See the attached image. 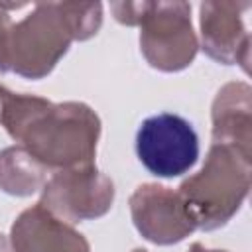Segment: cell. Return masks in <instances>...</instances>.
Wrapping results in <instances>:
<instances>
[{"label":"cell","mask_w":252,"mask_h":252,"mask_svg":"<svg viewBox=\"0 0 252 252\" xmlns=\"http://www.w3.org/2000/svg\"><path fill=\"white\" fill-rule=\"evenodd\" d=\"M10 244L14 252H91L89 240L73 224L57 219L39 203L16 217Z\"/></svg>","instance_id":"cell-9"},{"label":"cell","mask_w":252,"mask_h":252,"mask_svg":"<svg viewBox=\"0 0 252 252\" xmlns=\"http://www.w3.org/2000/svg\"><path fill=\"white\" fill-rule=\"evenodd\" d=\"M252 185V158L222 144H211L203 167L181 181L177 193L195 228L224 226L242 207Z\"/></svg>","instance_id":"cell-3"},{"label":"cell","mask_w":252,"mask_h":252,"mask_svg":"<svg viewBox=\"0 0 252 252\" xmlns=\"http://www.w3.org/2000/svg\"><path fill=\"white\" fill-rule=\"evenodd\" d=\"M47 167L24 146L0 150V189L14 197H30L47 181Z\"/></svg>","instance_id":"cell-11"},{"label":"cell","mask_w":252,"mask_h":252,"mask_svg":"<svg viewBox=\"0 0 252 252\" xmlns=\"http://www.w3.org/2000/svg\"><path fill=\"white\" fill-rule=\"evenodd\" d=\"M114 20L140 28V49L150 67L175 73L187 69L197 51L199 39L191 24L187 2H112Z\"/></svg>","instance_id":"cell-4"},{"label":"cell","mask_w":252,"mask_h":252,"mask_svg":"<svg viewBox=\"0 0 252 252\" xmlns=\"http://www.w3.org/2000/svg\"><path fill=\"white\" fill-rule=\"evenodd\" d=\"M0 252H8V242H6V236L0 232Z\"/></svg>","instance_id":"cell-13"},{"label":"cell","mask_w":252,"mask_h":252,"mask_svg":"<svg viewBox=\"0 0 252 252\" xmlns=\"http://www.w3.org/2000/svg\"><path fill=\"white\" fill-rule=\"evenodd\" d=\"M0 124L47 169L93 165L100 118L85 102H51L0 85Z\"/></svg>","instance_id":"cell-1"},{"label":"cell","mask_w":252,"mask_h":252,"mask_svg":"<svg viewBox=\"0 0 252 252\" xmlns=\"http://www.w3.org/2000/svg\"><path fill=\"white\" fill-rule=\"evenodd\" d=\"M24 4H2L0 2V73H6V49H8V37L12 30V16L8 10L22 8Z\"/></svg>","instance_id":"cell-12"},{"label":"cell","mask_w":252,"mask_h":252,"mask_svg":"<svg viewBox=\"0 0 252 252\" xmlns=\"http://www.w3.org/2000/svg\"><path fill=\"white\" fill-rule=\"evenodd\" d=\"M102 26L100 2H37L32 12L12 24L6 73L24 79L47 77L73 41H87Z\"/></svg>","instance_id":"cell-2"},{"label":"cell","mask_w":252,"mask_h":252,"mask_svg":"<svg viewBox=\"0 0 252 252\" xmlns=\"http://www.w3.org/2000/svg\"><path fill=\"white\" fill-rule=\"evenodd\" d=\"M136 156L152 175L179 177L199 159V136L183 116L159 112L140 124Z\"/></svg>","instance_id":"cell-6"},{"label":"cell","mask_w":252,"mask_h":252,"mask_svg":"<svg viewBox=\"0 0 252 252\" xmlns=\"http://www.w3.org/2000/svg\"><path fill=\"white\" fill-rule=\"evenodd\" d=\"M132 252H148V250H146V248H134Z\"/></svg>","instance_id":"cell-14"},{"label":"cell","mask_w":252,"mask_h":252,"mask_svg":"<svg viewBox=\"0 0 252 252\" xmlns=\"http://www.w3.org/2000/svg\"><path fill=\"white\" fill-rule=\"evenodd\" d=\"M136 230L158 246L185 240L197 228L189 219L177 191L159 183H144L128 199Z\"/></svg>","instance_id":"cell-8"},{"label":"cell","mask_w":252,"mask_h":252,"mask_svg":"<svg viewBox=\"0 0 252 252\" xmlns=\"http://www.w3.org/2000/svg\"><path fill=\"white\" fill-rule=\"evenodd\" d=\"M250 10L252 4L246 0H209L199 6L203 51L217 63L240 65L244 73H250Z\"/></svg>","instance_id":"cell-7"},{"label":"cell","mask_w":252,"mask_h":252,"mask_svg":"<svg viewBox=\"0 0 252 252\" xmlns=\"http://www.w3.org/2000/svg\"><path fill=\"white\" fill-rule=\"evenodd\" d=\"M213 144H222L252 158V89L232 81L219 89L211 106Z\"/></svg>","instance_id":"cell-10"},{"label":"cell","mask_w":252,"mask_h":252,"mask_svg":"<svg viewBox=\"0 0 252 252\" xmlns=\"http://www.w3.org/2000/svg\"><path fill=\"white\" fill-rule=\"evenodd\" d=\"M114 193V181L93 163L55 171L41 187L39 205L75 224L104 217L112 209Z\"/></svg>","instance_id":"cell-5"},{"label":"cell","mask_w":252,"mask_h":252,"mask_svg":"<svg viewBox=\"0 0 252 252\" xmlns=\"http://www.w3.org/2000/svg\"><path fill=\"white\" fill-rule=\"evenodd\" d=\"M215 252H226V250H215Z\"/></svg>","instance_id":"cell-15"}]
</instances>
